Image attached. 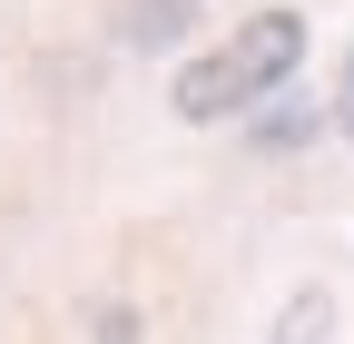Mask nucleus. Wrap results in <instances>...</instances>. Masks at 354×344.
I'll return each instance as SVG.
<instances>
[{
  "instance_id": "nucleus-1",
  "label": "nucleus",
  "mask_w": 354,
  "mask_h": 344,
  "mask_svg": "<svg viewBox=\"0 0 354 344\" xmlns=\"http://www.w3.org/2000/svg\"><path fill=\"white\" fill-rule=\"evenodd\" d=\"M295 69H305V10H256V20H236L227 39H216V50L177 59L167 108L187 118V128H227V118L266 108Z\"/></svg>"
},
{
  "instance_id": "nucleus-2",
  "label": "nucleus",
  "mask_w": 354,
  "mask_h": 344,
  "mask_svg": "<svg viewBox=\"0 0 354 344\" xmlns=\"http://www.w3.org/2000/svg\"><path fill=\"white\" fill-rule=\"evenodd\" d=\"M325 334H335V295H325V285H305L295 305L276 315V344H325Z\"/></svg>"
},
{
  "instance_id": "nucleus-3",
  "label": "nucleus",
  "mask_w": 354,
  "mask_h": 344,
  "mask_svg": "<svg viewBox=\"0 0 354 344\" xmlns=\"http://www.w3.org/2000/svg\"><path fill=\"white\" fill-rule=\"evenodd\" d=\"M305 138H315V108H305V99H266L256 148H305Z\"/></svg>"
},
{
  "instance_id": "nucleus-4",
  "label": "nucleus",
  "mask_w": 354,
  "mask_h": 344,
  "mask_svg": "<svg viewBox=\"0 0 354 344\" xmlns=\"http://www.w3.org/2000/svg\"><path fill=\"white\" fill-rule=\"evenodd\" d=\"M187 30V0H138V20H128V39H177Z\"/></svg>"
},
{
  "instance_id": "nucleus-5",
  "label": "nucleus",
  "mask_w": 354,
  "mask_h": 344,
  "mask_svg": "<svg viewBox=\"0 0 354 344\" xmlns=\"http://www.w3.org/2000/svg\"><path fill=\"white\" fill-rule=\"evenodd\" d=\"M335 118L354 128V59H344V89H335Z\"/></svg>"
}]
</instances>
